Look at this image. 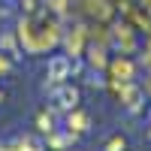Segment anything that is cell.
<instances>
[{
  "label": "cell",
  "mask_w": 151,
  "mask_h": 151,
  "mask_svg": "<svg viewBox=\"0 0 151 151\" xmlns=\"http://www.w3.org/2000/svg\"><path fill=\"white\" fill-rule=\"evenodd\" d=\"M55 103L60 109H76V103H79V91H76V88H60V91L55 94Z\"/></svg>",
  "instance_id": "cell-1"
},
{
  "label": "cell",
  "mask_w": 151,
  "mask_h": 151,
  "mask_svg": "<svg viewBox=\"0 0 151 151\" xmlns=\"http://www.w3.org/2000/svg\"><path fill=\"white\" fill-rule=\"evenodd\" d=\"M67 73H70V60L67 58H55L52 64H48V76H52L55 82H64Z\"/></svg>",
  "instance_id": "cell-2"
},
{
  "label": "cell",
  "mask_w": 151,
  "mask_h": 151,
  "mask_svg": "<svg viewBox=\"0 0 151 151\" xmlns=\"http://www.w3.org/2000/svg\"><path fill=\"white\" fill-rule=\"evenodd\" d=\"M106 151H124V139H121V136H115V139L106 145Z\"/></svg>",
  "instance_id": "cell-3"
}]
</instances>
